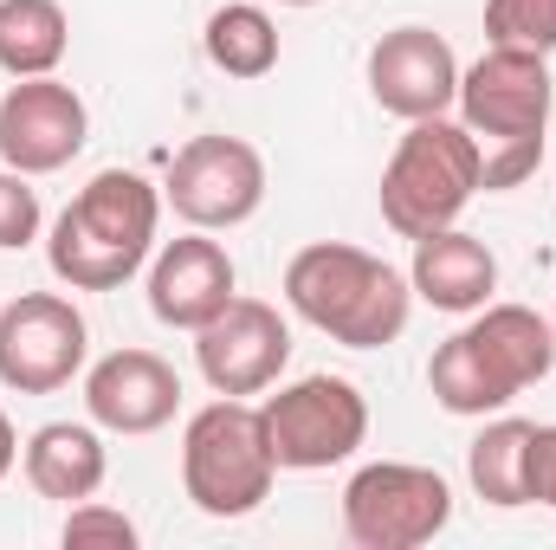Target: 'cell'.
Segmentation results:
<instances>
[{"mask_svg": "<svg viewBox=\"0 0 556 550\" xmlns=\"http://www.w3.org/2000/svg\"><path fill=\"white\" fill-rule=\"evenodd\" d=\"M233 260H227V247L220 240H207L201 227H188L181 240H162L155 253H149V311H155V324H168V330H201L207 317H220L227 311V298H233Z\"/></svg>", "mask_w": 556, "mask_h": 550, "instance_id": "cell-14", "label": "cell"}, {"mask_svg": "<svg viewBox=\"0 0 556 550\" xmlns=\"http://www.w3.org/2000/svg\"><path fill=\"white\" fill-rule=\"evenodd\" d=\"M525 486H531V505H551L556 512V421L531 427V466H525Z\"/></svg>", "mask_w": 556, "mask_h": 550, "instance_id": "cell-24", "label": "cell"}, {"mask_svg": "<svg viewBox=\"0 0 556 550\" xmlns=\"http://www.w3.org/2000/svg\"><path fill=\"white\" fill-rule=\"evenodd\" d=\"M551 155H556V142H551Z\"/></svg>", "mask_w": 556, "mask_h": 550, "instance_id": "cell-28", "label": "cell"}, {"mask_svg": "<svg viewBox=\"0 0 556 550\" xmlns=\"http://www.w3.org/2000/svg\"><path fill=\"white\" fill-rule=\"evenodd\" d=\"M39 240V188L33 175L0 162V253H20Z\"/></svg>", "mask_w": 556, "mask_h": 550, "instance_id": "cell-22", "label": "cell"}, {"mask_svg": "<svg viewBox=\"0 0 556 550\" xmlns=\"http://www.w3.org/2000/svg\"><path fill=\"white\" fill-rule=\"evenodd\" d=\"M278 473H330L369 440V402L350 376H298L260 402Z\"/></svg>", "mask_w": 556, "mask_h": 550, "instance_id": "cell-8", "label": "cell"}, {"mask_svg": "<svg viewBox=\"0 0 556 550\" xmlns=\"http://www.w3.org/2000/svg\"><path fill=\"white\" fill-rule=\"evenodd\" d=\"M453 525V486L415 460H369L343 486V538L356 550H420Z\"/></svg>", "mask_w": 556, "mask_h": 550, "instance_id": "cell-7", "label": "cell"}, {"mask_svg": "<svg viewBox=\"0 0 556 550\" xmlns=\"http://www.w3.org/2000/svg\"><path fill=\"white\" fill-rule=\"evenodd\" d=\"M485 46L556 52V0H485Z\"/></svg>", "mask_w": 556, "mask_h": 550, "instance_id": "cell-21", "label": "cell"}, {"mask_svg": "<svg viewBox=\"0 0 556 550\" xmlns=\"http://www.w3.org/2000/svg\"><path fill=\"white\" fill-rule=\"evenodd\" d=\"M72 20L59 0H0V72L13 78H46L65 65Z\"/></svg>", "mask_w": 556, "mask_h": 550, "instance_id": "cell-19", "label": "cell"}, {"mask_svg": "<svg viewBox=\"0 0 556 550\" xmlns=\"http://www.w3.org/2000/svg\"><path fill=\"white\" fill-rule=\"evenodd\" d=\"M201 46H207V65H214V72L253 85V78H266L278 65V20L266 7H253V0H227V7L207 13Z\"/></svg>", "mask_w": 556, "mask_h": 550, "instance_id": "cell-20", "label": "cell"}, {"mask_svg": "<svg viewBox=\"0 0 556 550\" xmlns=\"http://www.w3.org/2000/svg\"><path fill=\"white\" fill-rule=\"evenodd\" d=\"M20 473L39 499H59V505H85L104 492L111 479V447H104V427L98 421H46L26 434L20 447Z\"/></svg>", "mask_w": 556, "mask_h": 550, "instance_id": "cell-16", "label": "cell"}, {"mask_svg": "<svg viewBox=\"0 0 556 550\" xmlns=\"http://www.w3.org/2000/svg\"><path fill=\"white\" fill-rule=\"evenodd\" d=\"M291 363V324L266 298H227L220 317L194 330V370L214 396H266Z\"/></svg>", "mask_w": 556, "mask_h": 550, "instance_id": "cell-11", "label": "cell"}, {"mask_svg": "<svg viewBox=\"0 0 556 550\" xmlns=\"http://www.w3.org/2000/svg\"><path fill=\"white\" fill-rule=\"evenodd\" d=\"M162 201L175 208V221L201 227V234H227L247 227L266 208V155L247 137H194L175 149Z\"/></svg>", "mask_w": 556, "mask_h": 550, "instance_id": "cell-10", "label": "cell"}, {"mask_svg": "<svg viewBox=\"0 0 556 550\" xmlns=\"http://www.w3.org/2000/svg\"><path fill=\"white\" fill-rule=\"evenodd\" d=\"M285 304L343 350H389L415 317V285L350 240H311L285 266Z\"/></svg>", "mask_w": 556, "mask_h": 550, "instance_id": "cell-4", "label": "cell"}, {"mask_svg": "<svg viewBox=\"0 0 556 550\" xmlns=\"http://www.w3.org/2000/svg\"><path fill=\"white\" fill-rule=\"evenodd\" d=\"M531 427L538 421H518V414H492L479 427V440L466 447V479L485 505L498 512H518L531 505V486H525V466H531Z\"/></svg>", "mask_w": 556, "mask_h": 550, "instance_id": "cell-18", "label": "cell"}, {"mask_svg": "<svg viewBox=\"0 0 556 550\" xmlns=\"http://www.w3.org/2000/svg\"><path fill=\"white\" fill-rule=\"evenodd\" d=\"M369 98L402 117V124H420V117H446L453 98H459V59L453 46L433 33V26H395L369 46Z\"/></svg>", "mask_w": 556, "mask_h": 550, "instance_id": "cell-13", "label": "cell"}, {"mask_svg": "<svg viewBox=\"0 0 556 550\" xmlns=\"http://www.w3.org/2000/svg\"><path fill=\"white\" fill-rule=\"evenodd\" d=\"M181 409V376L155 350H111L85 363V414L104 434H162Z\"/></svg>", "mask_w": 556, "mask_h": 550, "instance_id": "cell-15", "label": "cell"}, {"mask_svg": "<svg viewBox=\"0 0 556 550\" xmlns=\"http://www.w3.org/2000/svg\"><path fill=\"white\" fill-rule=\"evenodd\" d=\"M472 195H485V168H479V142L459 117H420L408 124V137L395 142L389 168H382V221L402 234V240H420V234H440L453 227Z\"/></svg>", "mask_w": 556, "mask_h": 550, "instance_id": "cell-6", "label": "cell"}, {"mask_svg": "<svg viewBox=\"0 0 556 550\" xmlns=\"http://www.w3.org/2000/svg\"><path fill=\"white\" fill-rule=\"evenodd\" d=\"M278 7H317V0H278Z\"/></svg>", "mask_w": 556, "mask_h": 550, "instance_id": "cell-26", "label": "cell"}, {"mask_svg": "<svg viewBox=\"0 0 556 550\" xmlns=\"http://www.w3.org/2000/svg\"><path fill=\"white\" fill-rule=\"evenodd\" d=\"M162 227V188L137 168H98L46 234V266L72 291H117L149 266Z\"/></svg>", "mask_w": 556, "mask_h": 550, "instance_id": "cell-3", "label": "cell"}, {"mask_svg": "<svg viewBox=\"0 0 556 550\" xmlns=\"http://www.w3.org/2000/svg\"><path fill=\"white\" fill-rule=\"evenodd\" d=\"M13 466H20V434H13V421L0 414V479H7Z\"/></svg>", "mask_w": 556, "mask_h": 550, "instance_id": "cell-25", "label": "cell"}, {"mask_svg": "<svg viewBox=\"0 0 556 550\" xmlns=\"http://www.w3.org/2000/svg\"><path fill=\"white\" fill-rule=\"evenodd\" d=\"M408 285H415L420 304H433V311H446V317H472V311L492 304V291H498V260H492L485 240H472V234L453 221V227L415 240Z\"/></svg>", "mask_w": 556, "mask_h": 550, "instance_id": "cell-17", "label": "cell"}, {"mask_svg": "<svg viewBox=\"0 0 556 550\" xmlns=\"http://www.w3.org/2000/svg\"><path fill=\"white\" fill-rule=\"evenodd\" d=\"M551 104H556V85L544 52L485 46L472 65H459L453 111L479 142L485 195H511L544 168V155H551Z\"/></svg>", "mask_w": 556, "mask_h": 550, "instance_id": "cell-1", "label": "cell"}, {"mask_svg": "<svg viewBox=\"0 0 556 550\" xmlns=\"http://www.w3.org/2000/svg\"><path fill=\"white\" fill-rule=\"evenodd\" d=\"M91 142V111L85 98L46 72V78H20L0 98V162L20 175H59L78 149Z\"/></svg>", "mask_w": 556, "mask_h": 550, "instance_id": "cell-12", "label": "cell"}, {"mask_svg": "<svg viewBox=\"0 0 556 550\" xmlns=\"http://www.w3.org/2000/svg\"><path fill=\"white\" fill-rule=\"evenodd\" d=\"M556 370V330L551 317H538L531 304H479L466 330H453L433 363H427V389L433 402L459 421H485L505 414L531 383H544Z\"/></svg>", "mask_w": 556, "mask_h": 550, "instance_id": "cell-2", "label": "cell"}, {"mask_svg": "<svg viewBox=\"0 0 556 550\" xmlns=\"http://www.w3.org/2000/svg\"><path fill=\"white\" fill-rule=\"evenodd\" d=\"M278 460L247 396H214L181 427V492L207 518H247L273 499Z\"/></svg>", "mask_w": 556, "mask_h": 550, "instance_id": "cell-5", "label": "cell"}, {"mask_svg": "<svg viewBox=\"0 0 556 550\" xmlns=\"http://www.w3.org/2000/svg\"><path fill=\"white\" fill-rule=\"evenodd\" d=\"M91 330L65 291H20L0 304V389L13 396H59L85 376Z\"/></svg>", "mask_w": 556, "mask_h": 550, "instance_id": "cell-9", "label": "cell"}, {"mask_svg": "<svg viewBox=\"0 0 556 550\" xmlns=\"http://www.w3.org/2000/svg\"><path fill=\"white\" fill-rule=\"evenodd\" d=\"M551 330H556V311H551Z\"/></svg>", "mask_w": 556, "mask_h": 550, "instance_id": "cell-27", "label": "cell"}, {"mask_svg": "<svg viewBox=\"0 0 556 550\" xmlns=\"http://www.w3.org/2000/svg\"><path fill=\"white\" fill-rule=\"evenodd\" d=\"M65 545H117V550H137V518H124L117 505H98V499H85V505H72L65 512V532H59Z\"/></svg>", "mask_w": 556, "mask_h": 550, "instance_id": "cell-23", "label": "cell"}]
</instances>
